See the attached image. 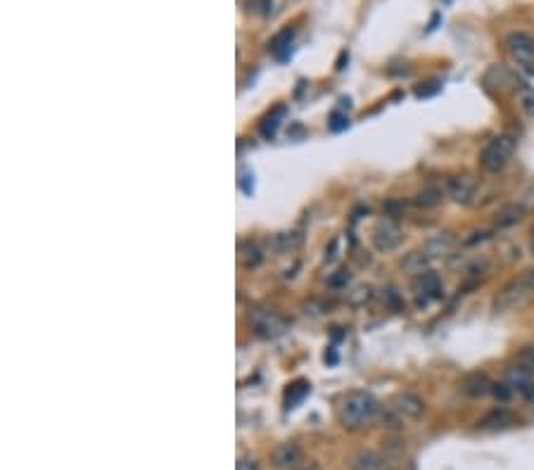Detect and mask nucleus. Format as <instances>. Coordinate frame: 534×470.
<instances>
[{
	"label": "nucleus",
	"instance_id": "nucleus-1",
	"mask_svg": "<svg viewBox=\"0 0 534 470\" xmlns=\"http://www.w3.org/2000/svg\"><path fill=\"white\" fill-rule=\"evenodd\" d=\"M377 411H380L377 399L370 392H363V390H354L344 394L340 406H337V415H340L342 425L349 427V430H356V427L373 423Z\"/></svg>",
	"mask_w": 534,
	"mask_h": 470
},
{
	"label": "nucleus",
	"instance_id": "nucleus-2",
	"mask_svg": "<svg viewBox=\"0 0 534 470\" xmlns=\"http://www.w3.org/2000/svg\"><path fill=\"white\" fill-rule=\"evenodd\" d=\"M532 299H534V269H525L523 274H518L513 281H509L499 290V295L494 297V311L496 313L516 311L527 302H532Z\"/></svg>",
	"mask_w": 534,
	"mask_h": 470
},
{
	"label": "nucleus",
	"instance_id": "nucleus-3",
	"mask_svg": "<svg viewBox=\"0 0 534 470\" xmlns=\"http://www.w3.org/2000/svg\"><path fill=\"white\" fill-rule=\"evenodd\" d=\"M513 152H516V140H513L511 135H496V138H492L482 147V152H479V164H482L484 172L496 174L509 164Z\"/></svg>",
	"mask_w": 534,
	"mask_h": 470
},
{
	"label": "nucleus",
	"instance_id": "nucleus-4",
	"mask_svg": "<svg viewBox=\"0 0 534 470\" xmlns=\"http://www.w3.org/2000/svg\"><path fill=\"white\" fill-rule=\"evenodd\" d=\"M506 47L520 69L525 74H534V38L523 31H513L506 36Z\"/></svg>",
	"mask_w": 534,
	"mask_h": 470
},
{
	"label": "nucleus",
	"instance_id": "nucleus-5",
	"mask_svg": "<svg viewBox=\"0 0 534 470\" xmlns=\"http://www.w3.org/2000/svg\"><path fill=\"white\" fill-rule=\"evenodd\" d=\"M370 240H373V247L377 252H394L399 245L404 240V230L402 226L390 219V216H385L373 226V233H370Z\"/></svg>",
	"mask_w": 534,
	"mask_h": 470
},
{
	"label": "nucleus",
	"instance_id": "nucleus-6",
	"mask_svg": "<svg viewBox=\"0 0 534 470\" xmlns=\"http://www.w3.org/2000/svg\"><path fill=\"white\" fill-rule=\"evenodd\" d=\"M477 190V179L472 174H456L447 181V195L458 204H468Z\"/></svg>",
	"mask_w": 534,
	"mask_h": 470
},
{
	"label": "nucleus",
	"instance_id": "nucleus-7",
	"mask_svg": "<svg viewBox=\"0 0 534 470\" xmlns=\"http://www.w3.org/2000/svg\"><path fill=\"white\" fill-rule=\"evenodd\" d=\"M504 380L511 385V390L520 394V397L525 399H534V376L523 366H511V369H506L504 373Z\"/></svg>",
	"mask_w": 534,
	"mask_h": 470
},
{
	"label": "nucleus",
	"instance_id": "nucleus-8",
	"mask_svg": "<svg viewBox=\"0 0 534 470\" xmlns=\"http://www.w3.org/2000/svg\"><path fill=\"white\" fill-rule=\"evenodd\" d=\"M249 323L254 325V330L259 332V335H263V337H275V335H280L283 332V321L275 313H271V311H261V309H256V311H252L249 313Z\"/></svg>",
	"mask_w": 534,
	"mask_h": 470
},
{
	"label": "nucleus",
	"instance_id": "nucleus-9",
	"mask_svg": "<svg viewBox=\"0 0 534 470\" xmlns=\"http://www.w3.org/2000/svg\"><path fill=\"white\" fill-rule=\"evenodd\" d=\"M304 454L302 449L292 444V442H285V444H278L273 449V466L280 470H292L302 463Z\"/></svg>",
	"mask_w": 534,
	"mask_h": 470
},
{
	"label": "nucleus",
	"instance_id": "nucleus-10",
	"mask_svg": "<svg viewBox=\"0 0 534 470\" xmlns=\"http://www.w3.org/2000/svg\"><path fill=\"white\" fill-rule=\"evenodd\" d=\"M454 247H456L454 233H439L435 237H430L421 250H423V254L432 262V259H439V257H449L451 252H454Z\"/></svg>",
	"mask_w": 534,
	"mask_h": 470
},
{
	"label": "nucleus",
	"instance_id": "nucleus-11",
	"mask_svg": "<svg viewBox=\"0 0 534 470\" xmlns=\"http://www.w3.org/2000/svg\"><path fill=\"white\" fill-rule=\"evenodd\" d=\"M392 406H394V411H397L399 415H404V418H411V420L421 418V415L425 413L423 399L416 397V394H411V392L397 394V397H394V404H392Z\"/></svg>",
	"mask_w": 534,
	"mask_h": 470
},
{
	"label": "nucleus",
	"instance_id": "nucleus-12",
	"mask_svg": "<svg viewBox=\"0 0 534 470\" xmlns=\"http://www.w3.org/2000/svg\"><path fill=\"white\" fill-rule=\"evenodd\" d=\"M511 425H516V418H513V413H509L506 408H494V411H489L477 420L479 430H489V432L506 430V427Z\"/></svg>",
	"mask_w": 534,
	"mask_h": 470
},
{
	"label": "nucleus",
	"instance_id": "nucleus-13",
	"mask_svg": "<svg viewBox=\"0 0 534 470\" xmlns=\"http://www.w3.org/2000/svg\"><path fill=\"white\" fill-rule=\"evenodd\" d=\"M416 292L418 295H423V302L425 299H437L442 297V278H439L435 271H425V274L416 276Z\"/></svg>",
	"mask_w": 534,
	"mask_h": 470
},
{
	"label": "nucleus",
	"instance_id": "nucleus-14",
	"mask_svg": "<svg viewBox=\"0 0 534 470\" xmlns=\"http://www.w3.org/2000/svg\"><path fill=\"white\" fill-rule=\"evenodd\" d=\"M492 387H494V383H492L484 373H468L461 383V390L468 394V397H475V399L492 394Z\"/></svg>",
	"mask_w": 534,
	"mask_h": 470
},
{
	"label": "nucleus",
	"instance_id": "nucleus-15",
	"mask_svg": "<svg viewBox=\"0 0 534 470\" xmlns=\"http://www.w3.org/2000/svg\"><path fill=\"white\" fill-rule=\"evenodd\" d=\"M444 200V190L437 183H425V186L414 195V204L418 207H437Z\"/></svg>",
	"mask_w": 534,
	"mask_h": 470
},
{
	"label": "nucleus",
	"instance_id": "nucleus-16",
	"mask_svg": "<svg viewBox=\"0 0 534 470\" xmlns=\"http://www.w3.org/2000/svg\"><path fill=\"white\" fill-rule=\"evenodd\" d=\"M238 259H240V264H242L245 269H254V267H259V264H261L263 254H261L259 245H254V242H240V247H238Z\"/></svg>",
	"mask_w": 534,
	"mask_h": 470
},
{
	"label": "nucleus",
	"instance_id": "nucleus-17",
	"mask_svg": "<svg viewBox=\"0 0 534 470\" xmlns=\"http://www.w3.org/2000/svg\"><path fill=\"white\" fill-rule=\"evenodd\" d=\"M525 209L520 207V204H506L504 209H499L496 212V226L499 228H509V226H516V223L523 219Z\"/></svg>",
	"mask_w": 534,
	"mask_h": 470
},
{
	"label": "nucleus",
	"instance_id": "nucleus-18",
	"mask_svg": "<svg viewBox=\"0 0 534 470\" xmlns=\"http://www.w3.org/2000/svg\"><path fill=\"white\" fill-rule=\"evenodd\" d=\"M428 264H430V259L423 254V250H416V252H411L407 259H404L402 267L411 276H421V274L428 271Z\"/></svg>",
	"mask_w": 534,
	"mask_h": 470
},
{
	"label": "nucleus",
	"instance_id": "nucleus-19",
	"mask_svg": "<svg viewBox=\"0 0 534 470\" xmlns=\"http://www.w3.org/2000/svg\"><path fill=\"white\" fill-rule=\"evenodd\" d=\"M300 242H302V235L300 233H278L271 240V247L275 252H288V250H295Z\"/></svg>",
	"mask_w": 534,
	"mask_h": 470
},
{
	"label": "nucleus",
	"instance_id": "nucleus-20",
	"mask_svg": "<svg viewBox=\"0 0 534 470\" xmlns=\"http://www.w3.org/2000/svg\"><path fill=\"white\" fill-rule=\"evenodd\" d=\"M351 468L354 470H375V468H380V459L370 452L359 454V456H354V461H351Z\"/></svg>",
	"mask_w": 534,
	"mask_h": 470
},
{
	"label": "nucleus",
	"instance_id": "nucleus-21",
	"mask_svg": "<svg viewBox=\"0 0 534 470\" xmlns=\"http://www.w3.org/2000/svg\"><path fill=\"white\" fill-rule=\"evenodd\" d=\"M309 394V385L304 383V380H300V383H295L292 387L288 390V406L292 408L295 404H300V401Z\"/></svg>",
	"mask_w": 534,
	"mask_h": 470
},
{
	"label": "nucleus",
	"instance_id": "nucleus-22",
	"mask_svg": "<svg viewBox=\"0 0 534 470\" xmlns=\"http://www.w3.org/2000/svg\"><path fill=\"white\" fill-rule=\"evenodd\" d=\"M518 364L527 369L534 376V347H525V349H520L518 354Z\"/></svg>",
	"mask_w": 534,
	"mask_h": 470
},
{
	"label": "nucleus",
	"instance_id": "nucleus-23",
	"mask_svg": "<svg viewBox=\"0 0 534 470\" xmlns=\"http://www.w3.org/2000/svg\"><path fill=\"white\" fill-rule=\"evenodd\" d=\"M520 105L525 107L527 114H532L534 117V91L532 88H527V86L520 88Z\"/></svg>",
	"mask_w": 534,
	"mask_h": 470
},
{
	"label": "nucleus",
	"instance_id": "nucleus-24",
	"mask_svg": "<svg viewBox=\"0 0 534 470\" xmlns=\"http://www.w3.org/2000/svg\"><path fill=\"white\" fill-rule=\"evenodd\" d=\"M492 394H494L496 399H501V401H509L516 392H513V390H511V385L504 380V383H494V387H492Z\"/></svg>",
	"mask_w": 534,
	"mask_h": 470
},
{
	"label": "nucleus",
	"instance_id": "nucleus-25",
	"mask_svg": "<svg viewBox=\"0 0 534 470\" xmlns=\"http://www.w3.org/2000/svg\"><path fill=\"white\" fill-rule=\"evenodd\" d=\"M290 38H292V31H290V29H285V31H283V33H278V36L273 38V43H271V50L275 52V55H280V47L290 45Z\"/></svg>",
	"mask_w": 534,
	"mask_h": 470
},
{
	"label": "nucleus",
	"instance_id": "nucleus-26",
	"mask_svg": "<svg viewBox=\"0 0 534 470\" xmlns=\"http://www.w3.org/2000/svg\"><path fill=\"white\" fill-rule=\"evenodd\" d=\"M354 292H356V295H349L351 304H361V302H368V299H370V288H363V285H361V288H356Z\"/></svg>",
	"mask_w": 534,
	"mask_h": 470
},
{
	"label": "nucleus",
	"instance_id": "nucleus-27",
	"mask_svg": "<svg viewBox=\"0 0 534 470\" xmlns=\"http://www.w3.org/2000/svg\"><path fill=\"white\" fill-rule=\"evenodd\" d=\"M235 470H259V466H256L254 461H249V459H240L238 468H235Z\"/></svg>",
	"mask_w": 534,
	"mask_h": 470
},
{
	"label": "nucleus",
	"instance_id": "nucleus-28",
	"mask_svg": "<svg viewBox=\"0 0 534 470\" xmlns=\"http://www.w3.org/2000/svg\"><path fill=\"white\" fill-rule=\"evenodd\" d=\"M530 250H532V254H534V226L530 228Z\"/></svg>",
	"mask_w": 534,
	"mask_h": 470
}]
</instances>
